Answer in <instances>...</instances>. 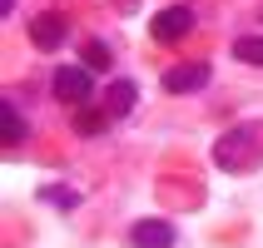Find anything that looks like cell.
Masks as SVG:
<instances>
[{
    "label": "cell",
    "mask_w": 263,
    "mask_h": 248,
    "mask_svg": "<svg viewBox=\"0 0 263 248\" xmlns=\"http://www.w3.org/2000/svg\"><path fill=\"white\" fill-rule=\"evenodd\" d=\"M253 149H258V129H253V124H238V129H229L223 139H214V164H219L223 174H238V169L253 159Z\"/></svg>",
    "instance_id": "6da1fadb"
},
{
    "label": "cell",
    "mask_w": 263,
    "mask_h": 248,
    "mask_svg": "<svg viewBox=\"0 0 263 248\" xmlns=\"http://www.w3.org/2000/svg\"><path fill=\"white\" fill-rule=\"evenodd\" d=\"M89 89H95V80H89L85 65H60L55 70V100L60 104H74V109H80V104L89 100Z\"/></svg>",
    "instance_id": "7a4b0ae2"
},
{
    "label": "cell",
    "mask_w": 263,
    "mask_h": 248,
    "mask_svg": "<svg viewBox=\"0 0 263 248\" xmlns=\"http://www.w3.org/2000/svg\"><path fill=\"white\" fill-rule=\"evenodd\" d=\"M189 30H194V10H189V5H169V10H159L154 20H149V35H154V40H164V45L184 40Z\"/></svg>",
    "instance_id": "3957f363"
},
{
    "label": "cell",
    "mask_w": 263,
    "mask_h": 248,
    "mask_svg": "<svg viewBox=\"0 0 263 248\" xmlns=\"http://www.w3.org/2000/svg\"><path fill=\"white\" fill-rule=\"evenodd\" d=\"M65 35H70V20H65V15H55V10H45V15H35V20H30V40L40 45V50H60V45H65Z\"/></svg>",
    "instance_id": "277c9868"
},
{
    "label": "cell",
    "mask_w": 263,
    "mask_h": 248,
    "mask_svg": "<svg viewBox=\"0 0 263 248\" xmlns=\"http://www.w3.org/2000/svg\"><path fill=\"white\" fill-rule=\"evenodd\" d=\"M129 248H174V223L164 219H139L129 228Z\"/></svg>",
    "instance_id": "5b68a950"
},
{
    "label": "cell",
    "mask_w": 263,
    "mask_h": 248,
    "mask_svg": "<svg viewBox=\"0 0 263 248\" xmlns=\"http://www.w3.org/2000/svg\"><path fill=\"white\" fill-rule=\"evenodd\" d=\"M209 80V65H174V70H164V89L169 94H194V89H204Z\"/></svg>",
    "instance_id": "8992f818"
},
{
    "label": "cell",
    "mask_w": 263,
    "mask_h": 248,
    "mask_svg": "<svg viewBox=\"0 0 263 248\" xmlns=\"http://www.w3.org/2000/svg\"><path fill=\"white\" fill-rule=\"evenodd\" d=\"M0 119H5V124H0V139H5V149H15V144H20V139L30 134L25 115L15 109V100H0Z\"/></svg>",
    "instance_id": "52a82bcc"
},
{
    "label": "cell",
    "mask_w": 263,
    "mask_h": 248,
    "mask_svg": "<svg viewBox=\"0 0 263 248\" xmlns=\"http://www.w3.org/2000/svg\"><path fill=\"white\" fill-rule=\"evenodd\" d=\"M104 109L115 119H124L134 109V80H109V89H104Z\"/></svg>",
    "instance_id": "ba28073f"
},
{
    "label": "cell",
    "mask_w": 263,
    "mask_h": 248,
    "mask_svg": "<svg viewBox=\"0 0 263 248\" xmlns=\"http://www.w3.org/2000/svg\"><path fill=\"white\" fill-rule=\"evenodd\" d=\"M109 119H115L109 109H85V104H80V109H74V134H85V139H89V134H104Z\"/></svg>",
    "instance_id": "9c48e42d"
},
{
    "label": "cell",
    "mask_w": 263,
    "mask_h": 248,
    "mask_svg": "<svg viewBox=\"0 0 263 248\" xmlns=\"http://www.w3.org/2000/svg\"><path fill=\"white\" fill-rule=\"evenodd\" d=\"M234 60H243V65H263V35H243V40H234Z\"/></svg>",
    "instance_id": "30bf717a"
},
{
    "label": "cell",
    "mask_w": 263,
    "mask_h": 248,
    "mask_svg": "<svg viewBox=\"0 0 263 248\" xmlns=\"http://www.w3.org/2000/svg\"><path fill=\"white\" fill-rule=\"evenodd\" d=\"M85 70H109V45L85 40Z\"/></svg>",
    "instance_id": "8fae6325"
},
{
    "label": "cell",
    "mask_w": 263,
    "mask_h": 248,
    "mask_svg": "<svg viewBox=\"0 0 263 248\" xmlns=\"http://www.w3.org/2000/svg\"><path fill=\"white\" fill-rule=\"evenodd\" d=\"M45 199H50L55 208H74V204H80V194H74V189H65V184H60V189H45Z\"/></svg>",
    "instance_id": "7c38bea8"
},
{
    "label": "cell",
    "mask_w": 263,
    "mask_h": 248,
    "mask_svg": "<svg viewBox=\"0 0 263 248\" xmlns=\"http://www.w3.org/2000/svg\"><path fill=\"white\" fill-rule=\"evenodd\" d=\"M15 10V0H0V15H10Z\"/></svg>",
    "instance_id": "4fadbf2b"
}]
</instances>
